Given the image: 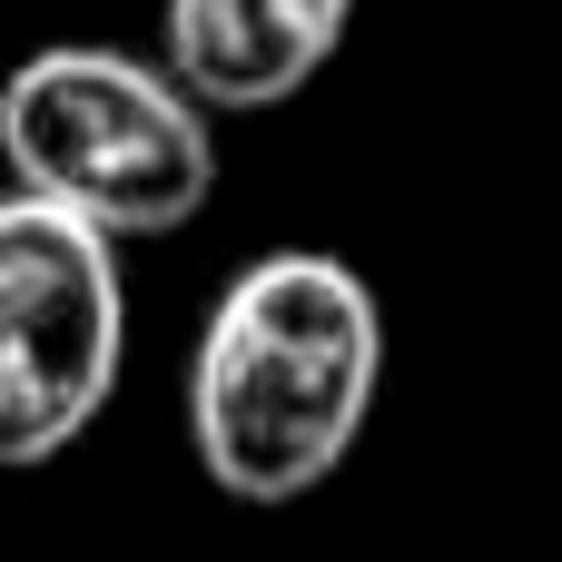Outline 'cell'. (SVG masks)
Returning a JSON list of instances; mask_svg holds the SVG:
<instances>
[{"mask_svg": "<svg viewBox=\"0 0 562 562\" xmlns=\"http://www.w3.org/2000/svg\"><path fill=\"white\" fill-rule=\"evenodd\" d=\"M385 385V306L326 247L247 257L188 356V445L227 504H306L366 435Z\"/></svg>", "mask_w": 562, "mask_h": 562, "instance_id": "obj_1", "label": "cell"}, {"mask_svg": "<svg viewBox=\"0 0 562 562\" xmlns=\"http://www.w3.org/2000/svg\"><path fill=\"white\" fill-rule=\"evenodd\" d=\"M0 158L20 198H49L79 227L138 247L178 237L217 198V109L148 49L40 40L0 79Z\"/></svg>", "mask_w": 562, "mask_h": 562, "instance_id": "obj_2", "label": "cell"}, {"mask_svg": "<svg viewBox=\"0 0 562 562\" xmlns=\"http://www.w3.org/2000/svg\"><path fill=\"white\" fill-rule=\"evenodd\" d=\"M128 277L119 237L49 198H0V474L59 464L119 395Z\"/></svg>", "mask_w": 562, "mask_h": 562, "instance_id": "obj_3", "label": "cell"}, {"mask_svg": "<svg viewBox=\"0 0 562 562\" xmlns=\"http://www.w3.org/2000/svg\"><path fill=\"white\" fill-rule=\"evenodd\" d=\"M356 30V0H168L158 59L227 119L306 99Z\"/></svg>", "mask_w": 562, "mask_h": 562, "instance_id": "obj_4", "label": "cell"}]
</instances>
